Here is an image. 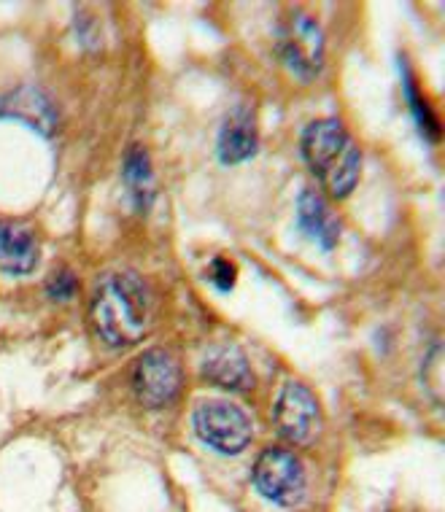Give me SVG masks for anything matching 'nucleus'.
<instances>
[{
  "label": "nucleus",
  "instance_id": "nucleus-9",
  "mask_svg": "<svg viewBox=\"0 0 445 512\" xmlns=\"http://www.w3.org/2000/svg\"><path fill=\"white\" fill-rule=\"evenodd\" d=\"M38 265L36 232L22 221H0V273L27 275Z\"/></svg>",
  "mask_w": 445,
  "mask_h": 512
},
{
  "label": "nucleus",
  "instance_id": "nucleus-14",
  "mask_svg": "<svg viewBox=\"0 0 445 512\" xmlns=\"http://www.w3.org/2000/svg\"><path fill=\"white\" fill-rule=\"evenodd\" d=\"M402 87H405V98H408L410 111L416 116V124H419L421 135H424L427 141L437 143L440 141V122H437L435 111L429 108L427 98L421 95L419 84H416V79H413V73H410L408 68H405V76H402Z\"/></svg>",
  "mask_w": 445,
  "mask_h": 512
},
{
  "label": "nucleus",
  "instance_id": "nucleus-3",
  "mask_svg": "<svg viewBox=\"0 0 445 512\" xmlns=\"http://www.w3.org/2000/svg\"><path fill=\"white\" fill-rule=\"evenodd\" d=\"M192 424H195L197 437L208 448H214L224 456L243 453L251 442L249 415L243 413L238 405L227 402V399H203L195 407Z\"/></svg>",
  "mask_w": 445,
  "mask_h": 512
},
{
  "label": "nucleus",
  "instance_id": "nucleus-6",
  "mask_svg": "<svg viewBox=\"0 0 445 512\" xmlns=\"http://www.w3.org/2000/svg\"><path fill=\"white\" fill-rule=\"evenodd\" d=\"M273 424L286 442L308 445L321 426V407L313 397V391L297 380H289L278 394Z\"/></svg>",
  "mask_w": 445,
  "mask_h": 512
},
{
  "label": "nucleus",
  "instance_id": "nucleus-12",
  "mask_svg": "<svg viewBox=\"0 0 445 512\" xmlns=\"http://www.w3.org/2000/svg\"><path fill=\"white\" fill-rule=\"evenodd\" d=\"M297 224L300 230L319 243L324 251H330L340 238V224L338 219L332 216L324 197L313 189H305L300 200H297Z\"/></svg>",
  "mask_w": 445,
  "mask_h": 512
},
{
  "label": "nucleus",
  "instance_id": "nucleus-16",
  "mask_svg": "<svg viewBox=\"0 0 445 512\" xmlns=\"http://www.w3.org/2000/svg\"><path fill=\"white\" fill-rule=\"evenodd\" d=\"M208 278H211V283H214L219 292H230L232 286H235L238 273H235V265L227 262V259H214L211 270H208Z\"/></svg>",
  "mask_w": 445,
  "mask_h": 512
},
{
  "label": "nucleus",
  "instance_id": "nucleus-10",
  "mask_svg": "<svg viewBox=\"0 0 445 512\" xmlns=\"http://www.w3.org/2000/svg\"><path fill=\"white\" fill-rule=\"evenodd\" d=\"M203 375L216 386L230 391H249L254 386V372H251L246 356L232 345H219L205 354Z\"/></svg>",
  "mask_w": 445,
  "mask_h": 512
},
{
  "label": "nucleus",
  "instance_id": "nucleus-17",
  "mask_svg": "<svg viewBox=\"0 0 445 512\" xmlns=\"http://www.w3.org/2000/svg\"><path fill=\"white\" fill-rule=\"evenodd\" d=\"M440 367H443V351L440 348H435L432 354H429L427 359V367H424V386L429 389V394L435 399H440V383H443V372H440Z\"/></svg>",
  "mask_w": 445,
  "mask_h": 512
},
{
  "label": "nucleus",
  "instance_id": "nucleus-4",
  "mask_svg": "<svg viewBox=\"0 0 445 512\" xmlns=\"http://www.w3.org/2000/svg\"><path fill=\"white\" fill-rule=\"evenodd\" d=\"M254 486L267 502L292 507L305 494V469L294 453L270 448L254 464Z\"/></svg>",
  "mask_w": 445,
  "mask_h": 512
},
{
  "label": "nucleus",
  "instance_id": "nucleus-7",
  "mask_svg": "<svg viewBox=\"0 0 445 512\" xmlns=\"http://www.w3.org/2000/svg\"><path fill=\"white\" fill-rule=\"evenodd\" d=\"M133 389L146 407H162L173 402L181 389V364L165 348H152L138 359L133 370Z\"/></svg>",
  "mask_w": 445,
  "mask_h": 512
},
{
  "label": "nucleus",
  "instance_id": "nucleus-15",
  "mask_svg": "<svg viewBox=\"0 0 445 512\" xmlns=\"http://www.w3.org/2000/svg\"><path fill=\"white\" fill-rule=\"evenodd\" d=\"M76 292H79V281H76V275H73L68 267L54 270V273L49 275V281H46V294L57 302L73 300Z\"/></svg>",
  "mask_w": 445,
  "mask_h": 512
},
{
  "label": "nucleus",
  "instance_id": "nucleus-8",
  "mask_svg": "<svg viewBox=\"0 0 445 512\" xmlns=\"http://www.w3.org/2000/svg\"><path fill=\"white\" fill-rule=\"evenodd\" d=\"M0 116L25 124L41 135H52L57 130V108L46 92L38 87H19L0 100Z\"/></svg>",
  "mask_w": 445,
  "mask_h": 512
},
{
  "label": "nucleus",
  "instance_id": "nucleus-13",
  "mask_svg": "<svg viewBox=\"0 0 445 512\" xmlns=\"http://www.w3.org/2000/svg\"><path fill=\"white\" fill-rule=\"evenodd\" d=\"M122 178H125L127 195L133 197L138 211H146L154 200V173L149 165V154L143 146H130L122 165Z\"/></svg>",
  "mask_w": 445,
  "mask_h": 512
},
{
  "label": "nucleus",
  "instance_id": "nucleus-1",
  "mask_svg": "<svg viewBox=\"0 0 445 512\" xmlns=\"http://www.w3.org/2000/svg\"><path fill=\"white\" fill-rule=\"evenodd\" d=\"M92 327L111 348H127L141 340L154 321V294L141 275L122 273L103 275L92 297Z\"/></svg>",
  "mask_w": 445,
  "mask_h": 512
},
{
  "label": "nucleus",
  "instance_id": "nucleus-11",
  "mask_svg": "<svg viewBox=\"0 0 445 512\" xmlns=\"http://www.w3.org/2000/svg\"><path fill=\"white\" fill-rule=\"evenodd\" d=\"M257 151V124L249 108H235L219 133V159L224 165H238Z\"/></svg>",
  "mask_w": 445,
  "mask_h": 512
},
{
  "label": "nucleus",
  "instance_id": "nucleus-2",
  "mask_svg": "<svg viewBox=\"0 0 445 512\" xmlns=\"http://www.w3.org/2000/svg\"><path fill=\"white\" fill-rule=\"evenodd\" d=\"M303 157L332 197L340 200L354 192L362 170V154L343 122L319 119L308 124L303 133Z\"/></svg>",
  "mask_w": 445,
  "mask_h": 512
},
{
  "label": "nucleus",
  "instance_id": "nucleus-5",
  "mask_svg": "<svg viewBox=\"0 0 445 512\" xmlns=\"http://www.w3.org/2000/svg\"><path fill=\"white\" fill-rule=\"evenodd\" d=\"M278 54L286 68L303 81H313L324 65V36L321 27L303 11L289 17L278 36Z\"/></svg>",
  "mask_w": 445,
  "mask_h": 512
}]
</instances>
